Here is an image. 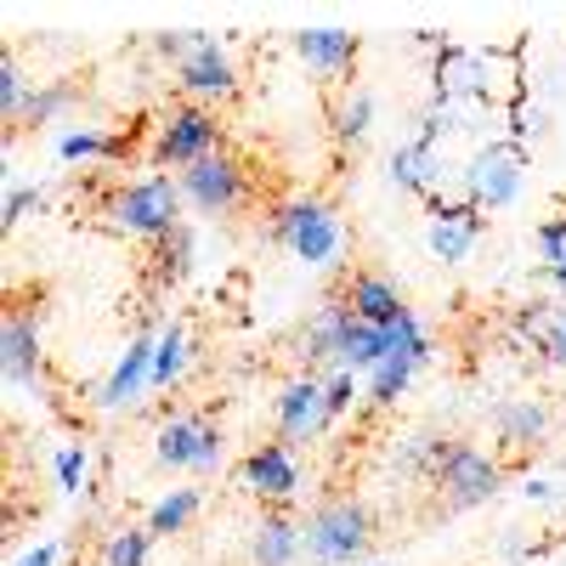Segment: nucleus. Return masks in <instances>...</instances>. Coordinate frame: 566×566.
Here are the masks:
<instances>
[{"label":"nucleus","instance_id":"14","mask_svg":"<svg viewBox=\"0 0 566 566\" xmlns=\"http://www.w3.org/2000/svg\"><path fill=\"white\" fill-rule=\"evenodd\" d=\"M239 488L266 499V504H290L295 488H301V464H295V448L290 442H261L244 464H239Z\"/></svg>","mask_w":566,"mask_h":566},{"label":"nucleus","instance_id":"28","mask_svg":"<svg viewBox=\"0 0 566 566\" xmlns=\"http://www.w3.org/2000/svg\"><path fill=\"white\" fill-rule=\"evenodd\" d=\"M29 103H34V91H29L18 57L7 52V57H0V119H7V125H23V119H29Z\"/></svg>","mask_w":566,"mask_h":566},{"label":"nucleus","instance_id":"30","mask_svg":"<svg viewBox=\"0 0 566 566\" xmlns=\"http://www.w3.org/2000/svg\"><path fill=\"white\" fill-rule=\"evenodd\" d=\"M52 470H57V488H63L69 499L91 493V453H85V442H63V448L52 453Z\"/></svg>","mask_w":566,"mask_h":566},{"label":"nucleus","instance_id":"1","mask_svg":"<svg viewBox=\"0 0 566 566\" xmlns=\"http://www.w3.org/2000/svg\"><path fill=\"white\" fill-rule=\"evenodd\" d=\"M437 97L515 108L522 103V57L488 52V45H448L437 57Z\"/></svg>","mask_w":566,"mask_h":566},{"label":"nucleus","instance_id":"29","mask_svg":"<svg viewBox=\"0 0 566 566\" xmlns=\"http://www.w3.org/2000/svg\"><path fill=\"white\" fill-rule=\"evenodd\" d=\"M148 555H154L148 522H142V527H119V533H108V544H103V566H148Z\"/></svg>","mask_w":566,"mask_h":566},{"label":"nucleus","instance_id":"9","mask_svg":"<svg viewBox=\"0 0 566 566\" xmlns=\"http://www.w3.org/2000/svg\"><path fill=\"white\" fill-rule=\"evenodd\" d=\"M159 317H148L130 335V346L119 352V363L108 368V380L97 386V408L103 413H125V408H136L142 397L154 391V352H159Z\"/></svg>","mask_w":566,"mask_h":566},{"label":"nucleus","instance_id":"12","mask_svg":"<svg viewBox=\"0 0 566 566\" xmlns=\"http://www.w3.org/2000/svg\"><path fill=\"white\" fill-rule=\"evenodd\" d=\"M176 91L187 103H199V108H210V103H232L239 97V69H232V57H227V45L210 34L193 57H187L181 69H176Z\"/></svg>","mask_w":566,"mask_h":566},{"label":"nucleus","instance_id":"37","mask_svg":"<svg viewBox=\"0 0 566 566\" xmlns=\"http://www.w3.org/2000/svg\"><path fill=\"white\" fill-rule=\"evenodd\" d=\"M63 560V538H45V544H34V549H23L12 566H57Z\"/></svg>","mask_w":566,"mask_h":566},{"label":"nucleus","instance_id":"42","mask_svg":"<svg viewBox=\"0 0 566 566\" xmlns=\"http://www.w3.org/2000/svg\"><path fill=\"white\" fill-rule=\"evenodd\" d=\"M555 566H566V555H560V560H555Z\"/></svg>","mask_w":566,"mask_h":566},{"label":"nucleus","instance_id":"24","mask_svg":"<svg viewBox=\"0 0 566 566\" xmlns=\"http://www.w3.org/2000/svg\"><path fill=\"white\" fill-rule=\"evenodd\" d=\"M130 142L125 136H108L97 125H80V130H63L57 136V159L63 165H85V159H125Z\"/></svg>","mask_w":566,"mask_h":566},{"label":"nucleus","instance_id":"35","mask_svg":"<svg viewBox=\"0 0 566 566\" xmlns=\"http://www.w3.org/2000/svg\"><path fill=\"white\" fill-rule=\"evenodd\" d=\"M549 130V114H544V103H515L510 108V142H522V148H527V142H538Z\"/></svg>","mask_w":566,"mask_h":566},{"label":"nucleus","instance_id":"41","mask_svg":"<svg viewBox=\"0 0 566 566\" xmlns=\"http://www.w3.org/2000/svg\"><path fill=\"white\" fill-rule=\"evenodd\" d=\"M363 566H391V560H363Z\"/></svg>","mask_w":566,"mask_h":566},{"label":"nucleus","instance_id":"31","mask_svg":"<svg viewBox=\"0 0 566 566\" xmlns=\"http://www.w3.org/2000/svg\"><path fill=\"white\" fill-rule=\"evenodd\" d=\"M45 205H52V187H23L18 176H7V216H0V221H7V232H12L29 216H40Z\"/></svg>","mask_w":566,"mask_h":566},{"label":"nucleus","instance_id":"17","mask_svg":"<svg viewBox=\"0 0 566 566\" xmlns=\"http://www.w3.org/2000/svg\"><path fill=\"white\" fill-rule=\"evenodd\" d=\"M295 57L306 63V69H317V74H352V63H357V34L352 29H335V23H323V29H301L295 40Z\"/></svg>","mask_w":566,"mask_h":566},{"label":"nucleus","instance_id":"11","mask_svg":"<svg viewBox=\"0 0 566 566\" xmlns=\"http://www.w3.org/2000/svg\"><path fill=\"white\" fill-rule=\"evenodd\" d=\"M0 368L12 391H40L45 380V340H40V312H7L0 323Z\"/></svg>","mask_w":566,"mask_h":566},{"label":"nucleus","instance_id":"39","mask_svg":"<svg viewBox=\"0 0 566 566\" xmlns=\"http://www.w3.org/2000/svg\"><path fill=\"white\" fill-rule=\"evenodd\" d=\"M522 499H527V504H566V493H560L555 482H527Z\"/></svg>","mask_w":566,"mask_h":566},{"label":"nucleus","instance_id":"18","mask_svg":"<svg viewBox=\"0 0 566 566\" xmlns=\"http://www.w3.org/2000/svg\"><path fill=\"white\" fill-rule=\"evenodd\" d=\"M493 431L510 453H527L549 437V402L544 397H510L493 408Z\"/></svg>","mask_w":566,"mask_h":566},{"label":"nucleus","instance_id":"3","mask_svg":"<svg viewBox=\"0 0 566 566\" xmlns=\"http://www.w3.org/2000/svg\"><path fill=\"white\" fill-rule=\"evenodd\" d=\"M368 549H374V515L363 499H328L301 527V555L312 566H363Z\"/></svg>","mask_w":566,"mask_h":566},{"label":"nucleus","instance_id":"7","mask_svg":"<svg viewBox=\"0 0 566 566\" xmlns=\"http://www.w3.org/2000/svg\"><path fill=\"white\" fill-rule=\"evenodd\" d=\"M210 154H221V119H216V108L176 103V108L159 114V125H154V165H176V176H181L187 165H199Z\"/></svg>","mask_w":566,"mask_h":566},{"label":"nucleus","instance_id":"40","mask_svg":"<svg viewBox=\"0 0 566 566\" xmlns=\"http://www.w3.org/2000/svg\"><path fill=\"white\" fill-rule=\"evenodd\" d=\"M538 283H555V290L566 295V261H555V266H538Z\"/></svg>","mask_w":566,"mask_h":566},{"label":"nucleus","instance_id":"19","mask_svg":"<svg viewBox=\"0 0 566 566\" xmlns=\"http://www.w3.org/2000/svg\"><path fill=\"white\" fill-rule=\"evenodd\" d=\"M346 306H352V317H363V323H374V328H391L408 306H402V295H397V283L386 277V272H357L352 283H346Z\"/></svg>","mask_w":566,"mask_h":566},{"label":"nucleus","instance_id":"20","mask_svg":"<svg viewBox=\"0 0 566 566\" xmlns=\"http://www.w3.org/2000/svg\"><path fill=\"white\" fill-rule=\"evenodd\" d=\"M448 453H453V437L413 431V437H397V448H391V470H397V476H413V482H437V470H442Z\"/></svg>","mask_w":566,"mask_h":566},{"label":"nucleus","instance_id":"6","mask_svg":"<svg viewBox=\"0 0 566 566\" xmlns=\"http://www.w3.org/2000/svg\"><path fill=\"white\" fill-rule=\"evenodd\" d=\"M221 453H227V437H221V424H210L205 413L176 408V413L159 419L154 459H159L165 470H193V476H216V470H221Z\"/></svg>","mask_w":566,"mask_h":566},{"label":"nucleus","instance_id":"15","mask_svg":"<svg viewBox=\"0 0 566 566\" xmlns=\"http://www.w3.org/2000/svg\"><path fill=\"white\" fill-rule=\"evenodd\" d=\"M346 323H352V306H346V295H335V301H323L317 312H312V323L301 328V363H306V374H335V357H340V340H346Z\"/></svg>","mask_w":566,"mask_h":566},{"label":"nucleus","instance_id":"33","mask_svg":"<svg viewBox=\"0 0 566 566\" xmlns=\"http://www.w3.org/2000/svg\"><path fill=\"white\" fill-rule=\"evenodd\" d=\"M357 397H363L357 374H346V368L323 374V402H328V424H340V419H346V413L357 408Z\"/></svg>","mask_w":566,"mask_h":566},{"label":"nucleus","instance_id":"26","mask_svg":"<svg viewBox=\"0 0 566 566\" xmlns=\"http://www.w3.org/2000/svg\"><path fill=\"white\" fill-rule=\"evenodd\" d=\"M368 130H374V91L368 85L340 91V103H335V136L357 148V142H368Z\"/></svg>","mask_w":566,"mask_h":566},{"label":"nucleus","instance_id":"38","mask_svg":"<svg viewBox=\"0 0 566 566\" xmlns=\"http://www.w3.org/2000/svg\"><path fill=\"white\" fill-rule=\"evenodd\" d=\"M544 363H555V368L566 374V312L555 317V328H549V340H544Z\"/></svg>","mask_w":566,"mask_h":566},{"label":"nucleus","instance_id":"2","mask_svg":"<svg viewBox=\"0 0 566 566\" xmlns=\"http://www.w3.org/2000/svg\"><path fill=\"white\" fill-rule=\"evenodd\" d=\"M181 181L154 170V176H142L130 187H119V193L103 205V227L119 232V239H142V244H165L170 232L181 227Z\"/></svg>","mask_w":566,"mask_h":566},{"label":"nucleus","instance_id":"25","mask_svg":"<svg viewBox=\"0 0 566 566\" xmlns=\"http://www.w3.org/2000/svg\"><path fill=\"white\" fill-rule=\"evenodd\" d=\"M205 510V493L199 488H170L154 510H148V533L154 538H170V533H187L193 527V515Z\"/></svg>","mask_w":566,"mask_h":566},{"label":"nucleus","instance_id":"22","mask_svg":"<svg viewBox=\"0 0 566 566\" xmlns=\"http://www.w3.org/2000/svg\"><path fill=\"white\" fill-rule=\"evenodd\" d=\"M187 368H193V335H187L181 317H165L159 328V352H154V391H170L187 380Z\"/></svg>","mask_w":566,"mask_h":566},{"label":"nucleus","instance_id":"8","mask_svg":"<svg viewBox=\"0 0 566 566\" xmlns=\"http://www.w3.org/2000/svg\"><path fill=\"white\" fill-rule=\"evenodd\" d=\"M431 488L442 493L448 510H482V504L499 499V488H504V464H499L493 453H482V448H470V442H453V453L442 459V470H437Z\"/></svg>","mask_w":566,"mask_h":566},{"label":"nucleus","instance_id":"32","mask_svg":"<svg viewBox=\"0 0 566 566\" xmlns=\"http://www.w3.org/2000/svg\"><path fill=\"white\" fill-rule=\"evenodd\" d=\"M205 40H210V29H159V34H154V57L170 63V69H181Z\"/></svg>","mask_w":566,"mask_h":566},{"label":"nucleus","instance_id":"36","mask_svg":"<svg viewBox=\"0 0 566 566\" xmlns=\"http://www.w3.org/2000/svg\"><path fill=\"white\" fill-rule=\"evenodd\" d=\"M538 266H555V261H566V216H555V221H544L538 227Z\"/></svg>","mask_w":566,"mask_h":566},{"label":"nucleus","instance_id":"10","mask_svg":"<svg viewBox=\"0 0 566 566\" xmlns=\"http://www.w3.org/2000/svg\"><path fill=\"white\" fill-rule=\"evenodd\" d=\"M176 181H181L187 210H199V216H232V210H244V199H250V176H244V165L232 154H210L199 165H187Z\"/></svg>","mask_w":566,"mask_h":566},{"label":"nucleus","instance_id":"13","mask_svg":"<svg viewBox=\"0 0 566 566\" xmlns=\"http://www.w3.org/2000/svg\"><path fill=\"white\" fill-rule=\"evenodd\" d=\"M328 431V402H323V380L317 374H295L277 391V442H317Z\"/></svg>","mask_w":566,"mask_h":566},{"label":"nucleus","instance_id":"4","mask_svg":"<svg viewBox=\"0 0 566 566\" xmlns=\"http://www.w3.org/2000/svg\"><path fill=\"white\" fill-rule=\"evenodd\" d=\"M272 239L290 250L301 266H340V255H346V227H340V216H335V205L328 199H312V193H301V199H283L277 210H272Z\"/></svg>","mask_w":566,"mask_h":566},{"label":"nucleus","instance_id":"34","mask_svg":"<svg viewBox=\"0 0 566 566\" xmlns=\"http://www.w3.org/2000/svg\"><path fill=\"white\" fill-rule=\"evenodd\" d=\"M69 108H74V85H63V80H57V85H40L23 125H52V119H57V114H69Z\"/></svg>","mask_w":566,"mask_h":566},{"label":"nucleus","instance_id":"27","mask_svg":"<svg viewBox=\"0 0 566 566\" xmlns=\"http://www.w3.org/2000/svg\"><path fill=\"white\" fill-rule=\"evenodd\" d=\"M193 255H199L193 227H176L165 244H154V272H159V283H181L187 272H193Z\"/></svg>","mask_w":566,"mask_h":566},{"label":"nucleus","instance_id":"21","mask_svg":"<svg viewBox=\"0 0 566 566\" xmlns=\"http://www.w3.org/2000/svg\"><path fill=\"white\" fill-rule=\"evenodd\" d=\"M250 560L255 566H295L301 560V527L283 510H266L255 522V538H250Z\"/></svg>","mask_w":566,"mask_h":566},{"label":"nucleus","instance_id":"16","mask_svg":"<svg viewBox=\"0 0 566 566\" xmlns=\"http://www.w3.org/2000/svg\"><path fill=\"white\" fill-rule=\"evenodd\" d=\"M476 239H482V210H476V205H442V210H431V227H424V244H431V255H437L442 266L470 261Z\"/></svg>","mask_w":566,"mask_h":566},{"label":"nucleus","instance_id":"5","mask_svg":"<svg viewBox=\"0 0 566 566\" xmlns=\"http://www.w3.org/2000/svg\"><path fill=\"white\" fill-rule=\"evenodd\" d=\"M464 176V205H476V210H504L522 199V181H527V148L522 142H482L476 154H470L459 165Z\"/></svg>","mask_w":566,"mask_h":566},{"label":"nucleus","instance_id":"23","mask_svg":"<svg viewBox=\"0 0 566 566\" xmlns=\"http://www.w3.org/2000/svg\"><path fill=\"white\" fill-rule=\"evenodd\" d=\"M424 363L419 357H408V352H391L380 368L368 374V386H363V402L374 408V413H386V408H397L402 397H408V386H413V374H419Z\"/></svg>","mask_w":566,"mask_h":566}]
</instances>
